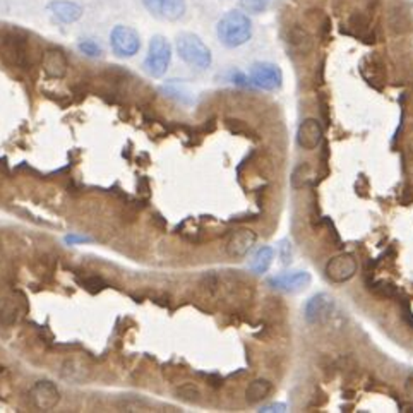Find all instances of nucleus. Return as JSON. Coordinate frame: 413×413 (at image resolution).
Instances as JSON below:
<instances>
[{
  "mask_svg": "<svg viewBox=\"0 0 413 413\" xmlns=\"http://www.w3.org/2000/svg\"><path fill=\"white\" fill-rule=\"evenodd\" d=\"M285 410H287V407H285L283 403H273V405H268V407H263L259 412L268 413V412H285Z\"/></svg>",
  "mask_w": 413,
  "mask_h": 413,
  "instance_id": "bb28decb",
  "label": "nucleus"
},
{
  "mask_svg": "<svg viewBox=\"0 0 413 413\" xmlns=\"http://www.w3.org/2000/svg\"><path fill=\"white\" fill-rule=\"evenodd\" d=\"M81 285H83V287L90 292H100L101 288H105V281L98 276L84 278V280L81 281Z\"/></svg>",
  "mask_w": 413,
  "mask_h": 413,
  "instance_id": "a878e982",
  "label": "nucleus"
},
{
  "mask_svg": "<svg viewBox=\"0 0 413 413\" xmlns=\"http://www.w3.org/2000/svg\"><path fill=\"white\" fill-rule=\"evenodd\" d=\"M3 47H6L7 54L14 59L17 66L24 67L28 62V40L21 31H10V33L3 34L2 40Z\"/></svg>",
  "mask_w": 413,
  "mask_h": 413,
  "instance_id": "f8f14e48",
  "label": "nucleus"
},
{
  "mask_svg": "<svg viewBox=\"0 0 413 413\" xmlns=\"http://www.w3.org/2000/svg\"><path fill=\"white\" fill-rule=\"evenodd\" d=\"M112 50L119 57H132L139 52L141 38L136 30L129 26H115L110 34Z\"/></svg>",
  "mask_w": 413,
  "mask_h": 413,
  "instance_id": "39448f33",
  "label": "nucleus"
},
{
  "mask_svg": "<svg viewBox=\"0 0 413 413\" xmlns=\"http://www.w3.org/2000/svg\"><path fill=\"white\" fill-rule=\"evenodd\" d=\"M312 278L307 271H294V273H283L273 276L270 280V285L276 290L287 292V294H299V292L305 290L310 285Z\"/></svg>",
  "mask_w": 413,
  "mask_h": 413,
  "instance_id": "9d476101",
  "label": "nucleus"
},
{
  "mask_svg": "<svg viewBox=\"0 0 413 413\" xmlns=\"http://www.w3.org/2000/svg\"><path fill=\"white\" fill-rule=\"evenodd\" d=\"M271 263H273V249L271 247H261L257 249V252L254 254L252 259H250V271L256 274H264L270 270Z\"/></svg>",
  "mask_w": 413,
  "mask_h": 413,
  "instance_id": "dca6fc26",
  "label": "nucleus"
},
{
  "mask_svg": "<svg viewBox=\"0 0 413 413\" xmlns=\"http://www.w3.org/2000/svg\"><path fill=\"white\" fill-rule=\"evenodd\" d=\"M63 369H72V372H66V374H63V376H66L67 379H72V381H83V379H86L88 367L83 365V363H77L76 360H72V362H67L66 365H63Z\"/></svg>",
  "mask_w": 413,
  "mask_h": 413,
  "instance_id": "412c9836",
  "label": "nucleus"
},
{
  "mask_svg": "<svg viewBox=\"0 0 413 413\" xmlns=\"http://www.w3.org/2000/svg\"><path fill=\"white\" fill-rule=\"evenodd\" d=\"M88 240H90V239H86V236H74V235H70V236H67L66 242L76 243V242H88Z\"/></svg>",
  "mask_w": 413,
  "mask_h": 413,
  "instance_id": "c85d7f7f",
  "label": "nucleus"
},
{
  "mask_svg": "<svg viewBox=\"0 0 413 413\" xmlns=\"http://www.w3.org/2000/svg\"><path fill=\"white\" fill-rule=\"evenodd\" d=\"M77 47H79V50L83 52L84 55H88V57H100L101 54H103V50H101V47L100 45L97 43V41H93V40H83V41H79V45H77Z\"/></svg>",
  "mask_w": 413,
  "mask_h": 413,
  "instance_id": "5701e85b",
  "label": "nucleus"
},
{
  "mask_svg": "<svg viewBox=\"0 0 413 413\" xmlns=\"http://www.w3.org/2000/svg\"><path fill=\"white\" fill-rule=\"evenodd\" d=\"M334 299L328 294L314 295L305 303V321L309 324H324L331 319L334 312Z\"/></svg>",
  "mask_w": 413,
  "mask_h": 413,
  "instance_id": "423d86ee",
  "label": "nucleus"
},
{
  "mask_svg": "<svg viewBox=\"0 0 413 413\" xmlns=\"http://www.w3.org/2000/svg\"><path fill=\"white\" fill-rule=\"evenodd\" d=\"M356 273V261L352 254H341L333 257L326 266V276L334 283H343L354 278Z\"/></svg>",
  "mask_w": 413,
  "mask_h": 413,
  "instance_id": "1a4fd4ad",
  "label": "nucleus"
},
{
  "mask_svg": "<svg viewBox=\"0 0 413 413\" xmlns=\"http://www.w3.org/2000/svg\"><path fill=\"white\" fill-rule=\"evenodd\" d=\"M21 317V310L17 302L12 299H2L0 300V323L2 324H14L17 323Z\"/></svg>",
  "mask_w": 413,
  "mask_h": 413,
  "instance_id": "6ab92c4d",
  "label": "nucleus"
},
{
  "mask_svg": "<svg viewBox=\"0 0 413 413\" xmlns=\"http://www.w3.org/2000/svg\"><path fill=\"white\" fill-rule=\"evenodd\" d=\"M143 3L161 21H179L185 14V0H143Z\"/></svg>",
  "mask_w": 413,
  "mask_h": 413,
  "instance_id": "0eeeda50",
  "label": "nucleus"
},
{
  "mask_svg": "<svg viewBox=\"0 0 413 413\" xmlns=\"http://www.w3.org/2000/svg\"><path fill=\"white\" fill-rule=\"evenodd\" d=\"M270 0H240V7L249 14H261L268 9Z\"/></svg>",
  "mask_w": 413,
  "mask_h": 413,
  "instance_id": "4be33fe9",
  "label": "nucleus"
},
{
  "mask_svg": "<svg viewBox=\"0 0 413 413\" xmlns=\"http://www.w3.org/2000/svg\"><path fill=\"white\" fill-rule=\"evenodd\" d=\"M271 390H273V386H271V383H268V381L264 379L254 381V383H250L249 387L245 390V400L252 405L259 403V401L266 400V398L270 396Z\"/></svg>",
  "mask_w": 413,
  "mask_h": 413,
  "instance_id": "f3484780",
  "label": "nucleus"
},
{
  "mask_svg": "<svg viewBox=\"0 0 413 413\" xmlns=\"http://www.w3.org/2000/svg\"><path fill=\"white\" fill-rule=\"evenodd\" d=\"M30 400L34 408L48 412L59 403L60 394L57 386L52 384L50 381H40V383H37L33 387H31Z\"/></svg>",
  "mask_w": 413,
  "mask_h": 413,
  "instance_id": "6e6552de",
  "label": "nucleus"
},
{
  "mask_svg": "<svg viewBox=\"0 0 413 413\" xmlns=\"http://www.w3.org/2000/svg\"><path fill=\"white\" fill-rule=\"evenodd\" d=\"M67 57L63 55L62 50H57V48H50L43 54V70L47 72V76L55 77H63L67 72Z\"/></svg>",
  "mask_w": 413,
  "mask_h": 413,
  "instance_id": "2eb2a0df",
  "label": "nucleus"
},
{
  "mask_svg": "<svg viewBox=\"0 0 413 413\" xmlns=\"http://www.w3.org/2000/svg\"><path fill=\"white\" fill-rule=\"evenodd\" d=\"M278 254H280V259L283 266L292 263V243L288 240H281L280 245H278Z\"/></svg>",
  "mask_w": 413,
  "mask_h": 413,
  "instance_id": "b1692460",
  "label": "nucleus"
},
{
  "mask_svg": "<svg viewBox=\"0 0 413 413\" xmlns=\"http://www.w3.org/2000/svg\"><path fill=\"white\" fill-rule=\"evenodd\" d=\"M405 393H407V396L413 401V376L405 381Z\"/></svg>",
  "mask_w": 413,
  "mask_h": 413,
  "instance_id": "cd10ccee",
  "label": "nucleus"
},
{
  "mask_svg": "<svg viewBox=\"0 0 413 413\" xmlns=\"http://www.w3.org/2000/svg\"><path fill=\"white\" fill-rule=\"evenodd\" d=\"M48 12L63 24L76 23L83 16V7L77 2H70V0H54L48 3Z\"/></svg>",
  "mask_w": 413,
  "mask_h": 413,
  "instance_id": "4468645a",
  "label": "nucleus"
},
{
  "mask_svg": "<svg viewBox=\"0 0 413 413\" xmlns=\"http://www.w3.org/2000/svg\"><path fill=\"white\" fill-rule=\"evenodd\" d=\"M309 180H310V165L300 163L294 170V175H292V185H294L295 189H300V187L307 185Z\"/></svg>",
  "mask_w": 413,
  "mask_h": 413,
  "instance_id": "aec40b11",
  "label": "nucleus"
},
{
  "mask_svg": "<svg viewBox=\"0 0 413 413\" xmlns=\"http://www.w3.org/2000/svg\"><path fill=\"white\" fill-rule=\"evenodd\" d=\"M249 81L256 88L264 91H274L281 88L283 74L278 66L271 62H256L249 70Z\"/></svg>",
  "mask_w": 413,
  "mask_h": 413,
  "instance_id": "20e7f679",
  "label": "nucleus"
},
{
  "mask_svg": "<svg viewBox=\"0 0 413 413\" xmlns=\"http://www.w3.org/2000/svg\"><path fill=\"white\" fill-rule=\"evenodd\" d=\"M177 52L180 59L190 67L204 70L211 66V52L197 34L180 33L177 37Z\"/></svg>",
  "mask_w": 413,
  "mask_h": 413,
  "instance_id": "f03ea898",
  "label": "nucleus"
},
{
  "mask_svg": "<svg viewBox=\"0 0 413 413\" xmlns=\"http://www.w3.org/2000/svg\"><path fill=\"white\" fill-rule=\"evenodd\" d=\"M323 141V127L316 119H307L300 123L299 132H296V143L300 148L307 151L317 150V146Z\"/></svg>",
  "mask_w": 413,
  "mask_h": 413,
  "instance_id": "9b49d317",
  "label": "nucleus"
},
{
  "mask_svg": "<svg viewBox=\"0 0 413 413\" xmlns=\"http://www.w3.org/2000/svg\"><path fill=\"white\" fill-rule=\"evenodd\" d=\"M216 34L227 48L242 47L252 37V23L242 10H230L218 21Z\"/></svg>",
  "mask_w": 413,
  "mask_h": 413,
  "instance_id": "f257e3e1",
  "label": "nucleus"
},
{
  "mask_svg": "<svg viewBox=\"0 0 413 413\" xmlns=\"http://www.w3.org/2000/svg\"><path fill=\"white\" fill-rule=\"evenodd\" d=\"M287 41L296 54H307L310 50V47H312V41H310V37L307 34V31L300 30V28H292Z\"/></svg>",
  "mask_w": 413,
  "mask_h": 413,
  "instance_id": "a211bd4d",
  "label": "nucleus"
},
{
  "mask_svg": "<svg viewBox=\"0 0 413 413\" xmlns=\"http://www.w3.org/2000/svg\"><path fill=\"white\" fill-rule=\"evenodd\" d=\"M177 393H179V398H182V400H187V401H197L201 396L197 387L190 386V384H185V386L180 387Z\"/></svg>",
  "mask_w": 413,
  "mask_h": 413,
  "instance_id": "393cba45",
  "label": "nucleus"
},
{
  "mask_svg": "<svg viewBox=\"0 0 413 413\" xmlns=\"http://www.w3.org/2000/svg\"><path fill=\"white\" fill-rule=\"evenodd\" d=\"M172 59V47L161 34L151 38L150 50H148L146 60H144V69L150 76L161 77L167 72Z\"/></svg>",
  "mask_w": 413,
  "mask_h": 413,
  "instance_id": "7ed1b4c3",
  "label": "nucleus"
},
{
  "mask_svg": "<svg viewBox=\"0 0 413 413\" xmlns=\"http://www.w3.org/2000/svg\"><path fill=\"white\" fill-rule=\"evenodd\" d=\"M257 235L249 228H240L232 234L230 240L227 243V252L232 257H245L250 252V249L256 243Z\"/></svg>",
  "mask_w": 413,
  "mask_h": 413,
  "instance_id": "ddd939ff",
  "label": "nucleus"
}]
</instances>
